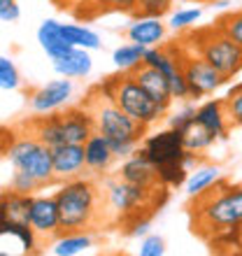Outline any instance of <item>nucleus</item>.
I'll return each instance as SVG.
<instances>
[{"label":"nucleus","mask_w":242,"mask_h":256,"mask_svg":"<svg viewBox=\"0 0 242 256\" xmlns=\"http://www.w3.org/2000/svg\"><path fill=\"white\" fill-rule=\"evenodd\" d=\"M186 210L191 216V230L210 242L242 222V184H230L224 177L202 194L191 196Z\"/></svg>","instance_id":"f257e3e1"},{"label":"nucleus","mask_w":242,"mask_h":256,"mask_svg":"<svg viewBox=\"0 0 242 256\" xmlns=\"http://www.w3.org/2000/svg\"><path fill=\"white\" fill-rule=\"evenodd\" d=\"M54 196L58 202L63 233H91L108 226L105 186H100L96 180L88 177L68 180L60 184Z\"/></svg>","instance_id":"f03ea898"},{"label":"nucleus","mask_w":242,"mask_h":256,"mask_svg":"<svg viewBox=\"0 0 242 256\" xmlns=\"http://www.w3.org/2000/svg\"><path fill=\"white\" fill-rule=\"evenodd\" d=\"M168 198V186H140L121 180L119 175L105 182V210L108 226H121L128 236H133L138 224L152 222V214Z\"/></svg>","instance_id":"7ed1b4c3"},{"label":"nucleus","mask_w":242,"mask_h":256,"mask_svg":"<svg viewBox=\"0 0 242 256\" xmlns=\"http://www.w3.org/2000/svg\"><path fill=\"white\" fill-rule=\"evenodd\" d=\"M82 105L88 110V114L94 119V128L110 140L116 158L130 156L138 149V144L144 140L147 126L135 122L133 116H128L114 102V98L102 91L100 84L88 88V94L82 100Z\"/></svg>","instance_id":"20e7f679"},{"label":"nucleus","mask_w":242,"mask_h":256,"mask_svg":"<svg viewBox=\"0 0 242 256\" xmlns=\"http://www.w3.org/2000/svg\"><path fill=\"white\" fill-rule=\"evenodd\" d=\"M2 156H5L10 166L14 170H26L42 184H56L54 175V152L47 147L44 142H40L35 135L19 130L12 126V130H7L5 144H2Z\"/></svg>","instance_id":"39448f33"},{"label":"nucleus","mask_w":242,"mask_h":256,"mask_svg":"<svg viewBox=\"0 0 242 256\" xmlns=\"http://www.w3.org/2000/svg\"><path fill=\"white\" fill-rule=\"evenodd\" d=\"M182 44L196 54H200L212 68H216L226 80H233L242 70V47L238 42H233L222 28L210 26L194 30L182 38Z\"/></svg>","instance_id":"423d86ee"},{"label":"nucleus","mask_w":242,"mask_h":256,"mask_svg":"<svg viewBox=\"0 0 242 256\" xmlns=\"http://www.w3.org/2000/svg\"><path fill=\"white\" fill-rule=\"evenodd\" d=\"M100 86L105 94H110L114 98V102L128 116H133L135 122L144 124L147 128L158 124L166 116V112H168L135 82V77L130 72L112 74L105 82H100Z\"/></svg>","instance_id":"0eeeda50"},{"label":"nucleus","mask_w":242,"mask_h":256,"mask_svg":"<svg viewBox=\"0 0 242 256\" xmlns=\"http://www.w3.org/2000/svg\"><path fill=\"white\" fill-rule=\"evenodd\" d=\"M182 70H184V77H186L191 98H205V96L214 94L216 88H222L228 82L200 54H196V52H191L186 47H184V56H182Z\"/></svg>","instance_id":"6e6552de"},{"label":"nucleus","mask_w":242,"mask_h":256,"mask_svg":"<svg viewBox=\"0 0 242 256\" xmlns=\"http://www.w3.org/2000/svg\"><path fill=\"white\" fill-rule=\"evenodd\" d=\"M142 152L152 158L156 168L168 166V163H180L186 161V149H184V133L177 128H166L158 133L144 135L142 140Z\"/></svg>","instance_id":"1a4fd4ad"},{"label":"nucleus","mask_w":242,"mask_h":256,"mask_svg":"<svg viewBox=\"0 0 242 256\" xmlns=\"http://www.w3.org/2000/svg\"><path fill=\"white\" fill-rule=\"evenodd\" d=\"M30 228L38 236L40 247H49L63 233L56 196H35L30 202Z\"/></svg>","instance_id":"9d476101"},{"label":"nucleus","mask_w":242,"mask_h":256,"mask_svg":"<svg viewBox=\"0 0 242 256\" xmlns=\"http://www.w3.org/2000/svg\"><path fill=\"white\" fill-rule=\"evenodd\" d=\"M72 96V80H54V82H47L42 86L28 91L26 96V102H28V110L33 114H52V112H58Z\"/></svg>","instance_id":"9b49d317"},{"label":"nucleus","mask_w":242,"mask_h":256,"mask_svg":"<svg viewBox=\"0 0 242 256\" xmlns=\"http://www.w3.org/2000/svg\"><path fill=\"white\" fill-rule=\"evenodd\" d=\"M116 175L121 180H126L130 184H140V186H147V189H154V186H161V180H158V168H156L152 158H149L144 152L135 149L130 156L124 158V163L119 166ZM166 186V184H163Z\"/></svg>","instance_id":"f8f14e48"},{"label":"nucleus","mask_w":242,"mask_h":256,"mask_svg":"<svg viewBox=\"0 0 242 256\" xmlns=\"http://www.w3.org/2000/svg\"><path fill=\"white\" fill-rule=\"evenodd\" d=\"M52 152H54V175H56V184H63V182H68V180L84 177V170H86L84 144L66 142V144H60V147L52 149Z\"/></svg>","instance_id":"ddd939ff"},{"label":"nucleus","mask_w":242,"mask_h":256,"mask_svg":"<svg viewBox=\"0 0 242 256\" xmlns=\"http://www.w3.org/2000/svg\"><path fill=\"white\" fill-rule=\"evenodd\" d=\"M130 74H133L135 82H138V84H140V86L144 88V91H147V94L152 96L163 110H170L172 100H175V96H172V88H170V82L166 80V74L158 72L156 68L147 66V63L138 66Z\"/></svg>","instance_id":"4468645a"},{"label":"nucleus","mask_w":242,"mask_h":256,"mask_svg":"<svg viewBox=\"0 0 242 256\" xmlns=\"http://www.w3.org/2000/svg\"><path fill=\"white\" fill-rule=\"evenodd\" d=\"M84 156H86V170L94 175H105L108 170H112L116 161V154L110 140L98 130H94L91 138L84 142Z\"/></svg>","instance_id":"2eb2a0df"},{"label":"nucleus","mask_w":242,"mask_h":256,"mask_svg":"<svg viewBox=\"0 0 242 256\" xmlns=\"http://www.w3.org/2000/svg\"><path fill=\"white\" fill-rule=\"evenodd\" d=\"M168 26L156 16H133L130 26L126 28V38L128 42L142 44V47H158L166 40Z\"/></svg>","instance_id":"dca6fc26"},{"label":"nucleus","mask_w":242,"mask_h":256,"mask_svg":"<svg viewBox=\"0 0 242 256\" xmlns=\"http://www.w3.org/2000/svg\"><path fill=\"white\" fill-rule=\"evenodd\" d=\"M196 122L202 124V126L212 130L216 135V140H226L230 133V119H228V112H226V105H224V98L219 100H208L198 105L196 110Z\"/></svg>","instance_id":"f3484780"},{"label":"nucleus","mask_w":242,"mask_h":256,"mask_svg":"<svg viewBox=\"0 0 242 256\" xmlns=\"http://www.w3.org/2000/svg\"><path fill=\"white\" fill-rule=\"evenodd\" d=\"M38 42L40 47L44 49V54L54 61V58H60V56L70 54L74 49V44L66 40V35L60 33V24L56 19H44L38 28Z\"/></svg>","instance_id":"a211bd4d"},{"label":"nucleus","mask_w":242,"mask_h":256,"mask_svg":"<svg viewBox=\"0 0 242 256\" xmlns=\"http://www.w3.org/2000/svg\"><path fill=\"white\" fill-rule=\"evenodd\" d=\"M30 194H16V191L7 189L0 200V222H12V224H30Z\"/></svg>","instance_id":"6ab92c4d"},{"label":"nucleus","mask_w":242,"mask_h":256,"mask_svg":"<svg viewBox=\"0 0 242 256\" xmlns=\"http://www.w3.org/2000/svg\"><path fill=\"white\" fill-rule=\"evenodd\" d=\"M54 70L60 74V77H68V80H82L91 72L94 68V61L88 56V49H82V47H74L70 54L60 56V58H54L52 61Z\"/></svg>","instance_id":"aec40b11"},{"label":"nucleus","mask_w":242,"mask_h":256,"mask_svg":"<svg viewBox=\"0 0 242 256\" xmlns=\"http://www.w3.org/2000/svg\"><path fill=\"white\" fill-rule=\"evenodd\" d=\"M135 10H138V0H86L82 7L74 10V16L77 19H96L100 14H110V12H121L133 16Z\"/></svg>","instance_id":"412c9836"},{"label":"nucleus","mask_w":242,"mask_h":256,"mask_svg":"<svg viewBox=\"0 0 242 256\" xmlns=\"http://www.w3.org/2000/svg\"><path fill=\"white\" fill-rule=\"evenodd\" d=\"M219 180H224V170L219 166H205V163H200V166H196L188 172L186 182H184V191L191 198V196H198L205 189H210V186H214Z\"/></svg>","instance_id":"4be33fe9"},{"label":"nucleus","mask_w":242,"mask_h":256,"mask_svg":"<svg viewBox=\"0 0 242 256\" xmlns=\"http://www.w3.org/2000/svg\"><path fill=\"white\" fill-rule=\"evenodd\" d=\"M94 247L91 233H60L54 242L49 244V252L54 256H77Z\"/></svg>","instance_id":"5701e85b"},{"label":"nucleus","mask_w":242,"mask_h":256,"mask_svg":"<svg viewBox=\"0 0 242 256\" xmlns=\"http://www.w3.org/2000/svg\"><path fill=\"white\" fill-rule=\"evenodd\" d=\"M182 133H184V149L191 152V154H202V152H208L216 142V135L198 122L188 124Z\"/></svg>","instance_id":"b1692460"},{"label":"nucleus","mask_w":242,"mask_h":256,"mask_svg":"<svg viewBox=\"0 0 242 256\" xmlns=\"http://www.w3.org/2000/svg\"><path fill=\"white\" fill-rule=\"evenodd\" d=\"M144 54H147V47L135 44V42H128V44H121V47L114 49L112 61H114V66L119 68L121 72H133L138 66H142Z\"/></svg>","instance_id":"393cba45"},{"label":"nucleus","mask_w":242,"mask_h":256,"mask_svg":"<svg viewBox=\"0 0 242 256\" xmlns=\"http://www.w3.org/2000/svg\"><path fill=\"white\" fill-rule=\"evenodd\" d=\"M60 33L66 35V40L74 47L82 49H100V38L86 26H77V24H60Z\"/></svg>","instance_id":"a878e982"},{"label":"nucleus","mask_w":242,"mask_h":256,"mask_svg":"<svg viewBox=\"0 0 242 256\" xmlns=\"http://www.w3.org/2000/svg\"><path fill=\"white\" fill-rule=\"evenodd\" d=\"M0 233L2 236H14L16 240L21 242L24 252H38L40 242H38V236H35V230L30 228V224H12V222H0Z\"/></svg>","instance_id":"bb28decb"},{"label":"nucleus","mask_w":242,"mask_h":256,"mask_svg":"<svg viewBox=\"0 0 242 256\" xmlns=\"http://www.w3.org/2000/svg\"><path fill=\"white\" fill-rule=\"evenodd\" d=\"M188 172H191V170L186 168L184 161L168 163V166H161V168H158V180H161V184H166L168 189H172V186H180V184L186 182Z\"/></svg>","instance_id":"cd10ccee"},{"label":"nucleus","mask_w":242,"mask_h":256,"mask_svg":"<svg viewBox=\"0 0 242 256\" xmlns=\"http://www.w3.org/2000/svg\"><path fill=\"white\" fill-rule=\"evenodd\" d=\"M224 105H226V112H228L230 126L242 128V84H236V86L226 94Z\"/></svg>","instance_id":"c85d7f7f"},{"label":"nucleus","mask_w":242,"mask_h":256,"mask_svg":"<svg viewBox=\"0 0 242 256\" xmlns=\"http://www.w3.org/2000/svg\"><path fill=\"white\" fill-rule=\"evenodd\" d=\"M7 189L16 191V194H30L33 196L35 191L44 189V186H42L30 172H26V170H14L12 177H10V186H7Z\"/></svg>","instance_id":"c756f323"},{"label":"nucleus","mask_w":242,"mask_h":256,"mask_svg":"<svg viewBox=\"0 0 242 256\" xmlns=\"http://www.w3.org/2000/svg\"><path fill=\"white\" fill-rule=\"evenodd\" d=\"M175 0H138V10H135L133 16H156L161 19L170 12Z\"/></svg>","instance_id":"7c9ffc66"},{"label":"nucleus","mask_w":242,"mask_h":256,"mask_svg":"<svg viewBox=\"0 0 242 256\" xmlns=\"http://www.w3.org/2000/svg\"><path fill=\"white\" fill-rule=\"evenodd\" d=\"M216 26L222 28L224 33L228 35L233 42H238L242 47V10L238 12H230V14H224L222 19L216 21Z\"/></svg>","instance_id":"2f4dec72"},{"label":"nucleus","mask_w":242,"mask_h":256,"mask_svg":"<svg viewBox=\"0 0 242 256\" xmlns=\"http://www.w3.org/2000/svg\"><path fill=\"white\" fill-rule=\"evenodd\" d=\"M200 14H202L200 7H186V10H177V12L170 16L168 26L172 28V30H186V28H191L196 21L200 19Z\"/></svg>","instance_id":"473e14b6"},{"label":"nucleus","mask_w":242,"mask_h":256,"mask_svg":"<svg viewBox=\"0 0 242 256\" xmlns=\"http://www.w3.org/2000/svg\"><path fill=\"white\" fill-rule=\"evenodd\" d=\"M19 84H21V80H19V72H16L12 58L0 56V86L5 88V91H14V88H19Z\"/></svg>","instance_id":"72a5a7b5"},{"label":"nucleus","mask_w":242,"mask_h":256,"mask_svg":"<svg viewBox=\"0 0 242 256\" xmlns=\"http://www.w3.org/2000/svg\"><path fill=\"white\" fill-rule=\"evenodd\" d=\"M196 110L198 108H191V105H184V108L180 110V112H175V114L168 116V126L170 128H177V130H184V128L188 126V124L196 122Z\"/></svg>","instance_id":"f704fd0d"},{"label":"nucleus","mask_w":242,"mask_h":256,"mask_svg":"<svg viewBox=\"0 0 242 256\" xmlns=\"http://www.w3.org/2000/svg\"><path fill=\"white\" fill-rule=\"evenodd\" d=\"M166 254V242L158 236H147L140 244V256H163Z\"/></svg>","instance_id":"c9c22d12"},{"label":"nucleus","mask_w":242,"mask_h":256,"mask_svg":"<svg viewBox=\"0 0 242 256\" xmlns=\"http://www.w3.org/2000/svg\"><path fill=\"white\" fill-rule=\"evenodd\" d=\"M21 16V10L16 0H0V19L2 24H14Z\"/></svg>","instance_id":"e433bc0d"},{"label":"nucleus","mask_w":242,"mask_h":256,"mask_svg":"<svg viewBox=\"0 0 242 256\" xmlns=\"http://www.w3.org/2000/svg\"><path fill=\"white\" fill-rule=\"evenodd\" d=\"M84 2H86V0H60V7L58 10H63V12H74V10H77V7H82L84 5Z\"/></svg>","instance_id":"4c0bfd02"},{"label":"nucleus","mask_w":242,"mask_h":256,"mask_svg":"<svg viewBox=\"0 0 242 256\" xmlns=\"http://www.w3.org/2000/svg\"><path fill=\"white\" fill-rule=\"evenodd\" d=\"M238 250L242 252V222L238 224Z\"/></svg>","instance_id":"58836bf2"},{"label":"nucleus","mask_w":242,"mask_h":256,"mask_svg":"<svg viewBox=\"0 0 242 256\" xmlns=\"http://www.w3.org/2000/svg\"><path fill=\"white\" fill-rule=\"evenodd\" d=\"M47 2H52V5H56V7H60V0H47Z\"/></svg>","instance_id":"ea45409f"},{"label":"nucleus","mask_w":242,"mask_h":256,"mask_svg":"<svg viewBox=\"0 0 242 256\" xmlns=\"http://www.w3.org/2000/svg\"><path fill=\"white\" fill-rule=\"evenodd\" d=\"M196 2H205V0H196Z\"/></svg>","instance_id":"a19ab883"}]
</instances>
